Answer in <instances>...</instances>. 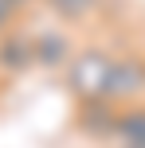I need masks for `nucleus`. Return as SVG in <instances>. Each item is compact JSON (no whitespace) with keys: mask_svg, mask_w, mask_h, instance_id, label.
Instances as JSON below:
<instances>
[{"mask_svg":"<svg viewBox=\"0 0 145 148\" xmlns=\"http://www.w3.org/2000/svg\"><path fill=\"white\" fill-rule=\"evenodd\" d=\"M47 4H51V12L59 16V20L78 23V20H86V16L98 8V0H47Z\"/></svg>","mask_w":145,"mask_h":148,"instance_id":"obj_7","label":"nucleus"},{"mask_svg":"<svg viewBox=\"0 0 145 148\" xmlns=\"http://www.w3.org/2000/svg\"><path fill=\"white\" fill-rule=\"evenodd\" d=\"M118 113L122 105H114L110 97H94V101H78V129L94 140H114L118 133Z\"/></svg>","mask_w":145,"mask_h":148,"instance_id":"obj_4","label":"nucleus"},{"mask_svg":"<svg viewBox=\"0 0 145 148\" xmlns=\"http://www.w3.org/2000/svg\"><path fill=\"white\" fill-rule=\"evenodd\" d=\"M106 97L114 105H133L145 101V55H114L110 66V82H106Z\"/></svg>","mask_w":145,"mask_h":148,"instance_id":"obj_2","label":"nucleus"},{"mask_svg":"<svg viewBox=\"0 0 145 148\" xmlns=\"http://www.w3.org/2000/svg\"><path fill=\"white\" fill-rule=\"evenodd\" d=\"M31 66H35V35H28L20 27H8L0 35V74L16 78V74H24Z\"/></svg>","mask_w":145,"mask_h":148,"instance_id":"obj_3","label":"nucleus"},{"mask_svg":"<svg viewBox=\"0 0 145 148\" xmlns=\"http://www.w3.org/2000/svg\"><path fill=\"white\" fill-rule=\"evenodd\" d=\"M16 4H20V8H28V4H35V0H16Z\"/></svg>","mask_w":145,"mask_h":148,"instance_id":"obj_9","label":"nucleus"},{"mask_svg":"<svg viewBox=\"0 0 145 148\" xmlns=\"http://www.w3.org/2000/svg\"><path fill=\"white\" fill-rule=\"evenodd\" d=\"M24 8L16 4V0H0V35H4L8 27H16V16H20Z\"/></svg>","mask_w":145,"mask_h":148,"instance_id":"obj_8","label":"nucleus"},{"mask_svg":"<svg viewBox=\"0 0 145 148\" xmlns=\"http://www.w3.org/2000/svg\"><path fill=\"white\" fill-rule=\"evenodd\" d=\"M114 144H118V148H145V101L122 105Z\"/></svg>","mask_w":145,"mask_h":148,"instance_id":"obj_6","label":"nucleus"},{"mask_svg":"<svg viewBox=\"0 0 145 148\" xmlns=\"http://www.w3.org/2000/svg\"><path fill=\"white\" fill-rule=\"evenodd\" d=\"M110 66H114V51L90 43V47H75V55L63 66V82H67L75 101H94L106 97V82H110Z\"/></svg>","mask_w":145,"mask_h":148,"instance_id":"obj_1","label":"nucleus"},{"mask_svg":"<svg viewBox=\"0 0 145 148\" xmlns=\"http://www.w3.org/2000/svg\"><path fill=\"white\" fill-rule=\"evenodd\" d=\"M71 55H75V43H71L63 31H43V35H35V66L63 70Z\"/></svg>","mask_w":145,"mask_h":148,"instance_id":"obj_5","label":"nucleus"}]
</instances>
